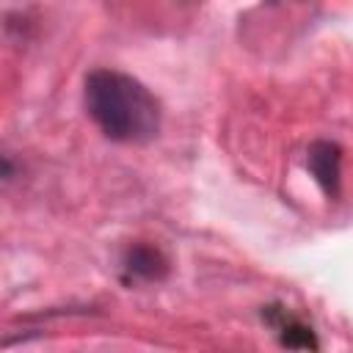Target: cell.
<instances>
[{"label": "cell", "instance_id": "cell-2", "mask_svg": "<svg viewBox=\"0 0 353 353\" xmlns=\"http://www.w3.org/2000/svg\"><path fill=\"white\" fill-rule=\"evenodd\" d=\"M306 168H309L312 179L317 182V188L328 199H336L339 185H342V149H339V143L325 141V138L312 141L306 149Z\"/></svg>", "mask_w": 353, "mask_h": 353}, {"label": "cell", "instance_id": "cell-4", "mask_svg": "<svg viewBox=\"0 0 353 353\" xmlns=\"http://www.w3.org/2000/svg\"><path fill=\"white\" fill-rule=\"evenodd\" d=\"M279 339L287 347H309V350H317V339H314L312 328H306L298 320H287L281 325V331H279Z\"/></svg>", "mask_w": 353, "mask_h": 353}, {"label": "cell", "instance_id": "cell-3", "mask_svg": "<svg viewBox=\"0 0 353 353\" xmlns=\"http://www.w3.org/2000/svg\"><path fill=\"white\" fill-rule=\"evenodd\" d=\"M121 262H124L127 273H132L135 279H143V281H163L168 276V259L154 245H146V243L127 245Z\"/></svg>", "mask_w": 353, "mask_h": 353}, {"label": "cell", "instance_id": "cell-1", "mask_svg": "<svg viewBox=\"0 0 353 353\" xmlns=\"http://www.w3.org/2000/svg\"><path fill=\"white\" fill-rule=\"evenodd\" d=\"M83 102L102 135L116 143H149L160 135L163 110L157 97L127 72H88L83 83Z\"/></svg>", "mask_w": 353, "mask_h": 353}]
</instances>
